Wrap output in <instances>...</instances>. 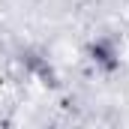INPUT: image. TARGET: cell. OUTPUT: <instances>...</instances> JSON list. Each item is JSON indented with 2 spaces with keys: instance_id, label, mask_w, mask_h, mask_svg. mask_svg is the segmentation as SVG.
Instances as JSON below:
<instances>
[{
  "instance_id": "6da1fadb",
  "label": "cell",
  "mask_w": 129,
  "mask_h": 129,
  "mask_svg": "<svg viewBox=\"0 0 129 129\" xmlns=\"http://www.w3.org/2000/svg\"><path fill=\"white\" fill-rule=\"evenodd\" d=\"M87 57H90V63L96 66V69H105V72H114L117 66H120V51H117V45H114V39H93L90 45H87Z\"/></svg>"
}]
</instances>
